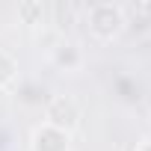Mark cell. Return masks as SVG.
<instances>
[{
    "label": "cell",
    "mask_w": 151,
    "mask_h": 151,
    "mask_svg": "<svg viewBox=\"0 0 151 151\" xmlns=\"http://www.w3.org/2000/svg\"><path fill=\"white\" fill-rule=\"evenodd\" d=\"M86 21H89V33L98 42H113L127 27L124 9L119 3H92L89 12H86Z\"/></svg>",
    "instance_id": "6da1fadb"
},
{
    "label": "cell",
    "mask_w": 151,
    "mask_h": 151,
    "mask_svg": "<svg viewBox=\"0 0 151 151\" xmlns=\"http://www.w3.org/2000/svg\"><path fill=\"white\" fill-rule=\"evenodd\" d=\"M45 124H50V127H56V130L71 136V130H77V124H80L77 101L71 95H53L47 101V107H45Z\"/></svg>",
    "instance_id": "7a4b0ae2"
},
{
    "label": "cell",
    "mask_w": 151,
    "mask_h": 151,
    "mask_svg": "<svg viewBox=\"0 0 151 151\" xmlns=\"http://www.w3.org/2000/svg\"><path fill=\"white\" fill-rule=\"evenodd\" d=\"M83 47L77 45V42H71V39H59L53 47H50V62L59 68V71H68V74H74V71H80L83 68Z\"/></svg>",
    "instance_id": "3957f363"
},
{
    "label": "cell",
    "mask_w": 151,
    "mask_h": 151,
    "mask_svg": "<svg viewBox=\"0 0 151 151\" xmlns=\"http://www.w3.org/2000/svg\"><path fill=\"white\" fill-rule=\"evenodd\" d=\"M68 142L71 136L50 127V124H39L33 130V139H30V148L33 151H68Z\"/></svg>",
    "instance_id": "277c9868"
},
{
    "label": "cell",
    "mask_w": 151,
    "mask_h": 151,
    "mask_svg": "<svg viewBox=\"0 0 151 151\" xmlns=\"http://www.w3.org/2000/svg\"><path fill=\"white\" fill-rule=\"evenodd\" d=\"M18 18H21V24L39 27V24H45V18H47V6L39 3V0H24V3H18Z\"/></svg>",
    "instance_id": "5b68a950"
},
{
    "label": "cell",
    "mask_w": 151,
    "mask_h": 151,
    "mask_svg": "<svg viewBox=\"0 0 151 151\" xmlns=\"http://www.w3.org/2000/svg\"><path fill=\"white\" fill-rule=\"evenodd\" d=\"M15 77H18V62H15V56H12L9 50L0 47V89H6L9 83H15Z\"/></svg>",
    "instance_id": "8992f818"
},
{
    "label": "cell",
    "mask_w": 151,
    "mask_h": 151,
    "mask_svg": "<svg viewBox=\"0 0 151 151\" xmlns=\"http://www.w3.org/2000/svg\"><path fill=\"white\" fill-rule=\"evenodd\" d=\"M47 12H53V15H56V24H59V27L74 21V6H68V3H56V6H50Z\"/></svg>",
    "instance_id": "52a82bcc"
}]
</instances>
